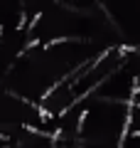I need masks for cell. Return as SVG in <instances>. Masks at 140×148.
Instances as JSON below:
<instances>
[{"mask_svg":"<svg viewBox=\"0 0 140 148\" xmlns=\"http://www.w3.org/2000/svg\"><path fill=\"white\" fill-rule=\"evenodd\" d=\"M128 106L123 101H108L101 96L81 99V126L79 143H101L120 148L128 133Z\"/></svg>","mask_w":140,"mask_h":148,"instance_id":"cell-1","label":"cell"}]
</instances>
